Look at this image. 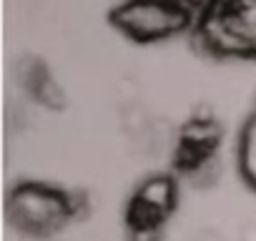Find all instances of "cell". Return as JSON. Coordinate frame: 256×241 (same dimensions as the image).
<instances>
[{"instance_id":"cell-10","label":"cell","mask_w":256,"mask_h":241,"mask_svg":"<svg viewBox=\"0 0 256 241\" xmlns=\"http://www.w3.org/2000/svg\"><path fill=\"white\" fill-rule=\"evenodd\" d=\"M241 241H256V226H254V224L241 231Z\"/></svg>"},{"instance_id":"cell-4","label":"cell","mask_w":256,"mask_h":241,"mask_svg":"<svg viewBox=\"0 0 256 241\" xmlns=\"http://www.w3.org/2000/svg\"><path fill=\"white\" fill-rule=\"evenodd\" d=\"M176 206V181L171 176H148L128 206V226H161Z\"/></svg>"},{"instance_id":"cell-6","label":"cell","mask_w":256,"mask_h":241,"mask_svg":"<svg viewBox=\"0 0 256 241\" xmlns=\"http://www.w3.org/2000/svg\"><path fill=\"white\" fill-rule=\"evenodd\" d=\"M238 171L244 181L256 188V116L246 120L238 136Z\"/></svg>"},{"instance_id":"cell-8","label":"cell","mask_w":256,"mask_h":241,"mask_svg":"<svg viewBox=\"0 0 256 241\" xmlns=\"http://www.w3.org/2000/svg\"><path fill=\"white\" fill-rule=\"evenodd\" d=\"M181 3H184L194 16H196V13H198V16H204L206 10H211V8L218 3V0H181Z\"/></svg>"},{"instance_id":"cell-7","label":"cell","mask_w":256,"mask_h":241,"mask_svg":"<svg viewBox=\"0 0 256 241\" xmlns=\"http://www.w3.org/2000/svg\"><path fill=\"white\" fill-rule=\"evenodd\" d=\"M161 226H131L128 241H158Z\"/></svg>"},{"instance_id":"cell-1","label":"cell","mask_w":256,"mask_h":241,"mask_svg":"<svg viewBox=\"0 0 256 241\" xmlns=\"http://www.w3.org/2000/svg\"><path fill=\"white\" fill-rule=\"evenodd\" d=\"M201 46L224 58L256 56V0H218L198 18Z\"/></svg>"},{"instance_id":"cell-5","label":"cell","mask_w":256,"mask_h":241,"mask_svg":"<svg viewBox=\"0 0 256 241\" xmlns=\"http://www.w3.org/2000/svg\"><path fill=\"white\" fill-rule=\"evenodd\" d=\"M23 83H26L28 93L40 106H46V108H60L63 106V90L43 63H28L26 70H23Z\"/></svg>"},{"instance_id":"cell-9","label":"cell","mask_w":256,"mask_h":241,"mask_svg":"<svg viewBox=\"0 0 256 241\" xmlns=\"http://www.w3.org/2000/svg\"><path fill=\"white\" fill-rule=\"evenodd\" d=\"M191 241H226V236L221 231H216V228H201Z\"/></svg>"},{"instance_id":"cell-2","label":"cell","mask_w":256,"mask_h":241,"mask_svg":"<svg viewBox=\"0 0 256 241\" xmlns=\"http://www.w3.org/2000/svg\"><path fill=\"white\" fill-rule=\"evenodd\" d=\"M113 26L138 43L166 40L184 33L194 13L181 0H126L110 13Z\"/></svg>"},{"instance_id":"cell-3","label":"cell","mask_w":256,"mask_h":241,"mask_svg":"<svg viewBox=\"0 0 256 241\" xmlns=\"http://www.w3.org/2000/svg\"><path fill=\"white\" fill-rule=\"evenodd\" d=\"M76 214V201L68 194L46 184H20L8 196L10 224L33 236H43L63 226Z\"/></svg>"}]
</instances>
